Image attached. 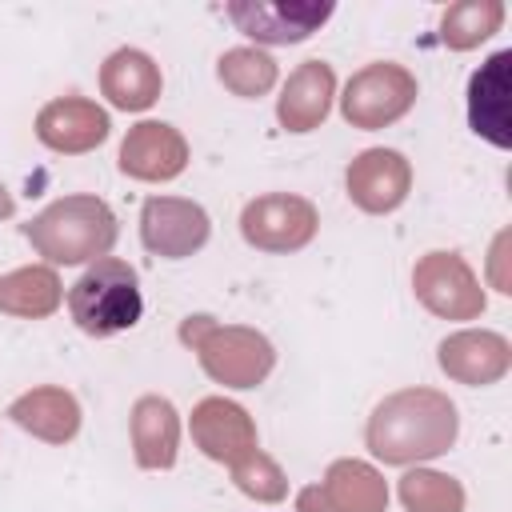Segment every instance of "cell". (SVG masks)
Returning a JSON list of instances; mask_svg holds the SVG:
<instances>
[{"mask_svg":"<svg viewBox=\"0 0 512 512\" xmlns=\"http://www.w3.org/2000/svg\"><path fill=\"white\" fill-rule=\"evenodd\" d=\"M456 428H460V420L444 392L404 388L376 404V412L368 420V448L384 464L432 460L452 448Z\"/></svg>","mask_w":512,"mask_h":512,"instance_id":"6da1fadb","label":"cell"},{"mask_svg":"<svg viewBox=\"0 0 512 512\" xmlns=\"http://www.w3.org/2000/svg\"><path fill=\"white\" fill-rule=\"evenodd\" d=\"M24 236L52 264L104 260L116 244V216L100 196H64L24 224Z\"/></svg>","mask_w":512,"mask_h":512,"instance_id":"7a4b0ae2","label":"cell"},{"mask_svg":"<svg viewBox=\"0 0 512 512\" xmlns=\"http://www.w3.org/2000/svg\"><path fill=\"white\" fill-rule=\"evenodd\" d=\"M180 340L200 356L204 372L224 388H256L276 364L268 336L240 324H216L212 316H188L180 324Z\"/></svg>","mask_w":512,"mask_h":512,"instance_id":"3957f363","label":"cell"},{"mask_svg":"<svg viewBox=\"0 0 512 512\" xmlns=\"http://www.w3.org/2000/svg\"><path fill=\"white\" fill-rule=\"evenodd\" d=\"M68 312L76 320L80 332L88 336H116L124 328H132L144 312L140 300V276L132 264L124 260H96L68 292Z\"/></svg>","mask_w":512,"mask_h":512,"instance_id":"277c9868","label":"cell"},{"mask_svg":"<svg viewBox=\"0 0 512 512\" xmlns=\"http://www.w3.org/2000/svg\"><path fill=\"white\" fill-rule=\"evenodd\" d=\"M412 104H416V76L392 60L360 68L340 96V112L356 128H384L400 120Z\"/></svg>","mask_w":512,"mask_h":512,"instance_id":"5b68a950","label":"cell"},{"mask_svg":"<svg viewBox=\"0 0 512 512\" xmlns=\"http://www.w3.org/2000/svg\"><path fill=\"white\" fill-rule=\"evenodd\" d=\"M316 228H320L316 208L304 196H288V192L260 196L240 216L244 240L260 252H296L316 236Z\"/></svg>","mask_w":512,"mask_h":512,"instance_id":"8992f818","label":"cell"},{"mask_svg":"<svg viewBox=\"0 0 512 512\" xmlns=\"http://www.w3.org/2000/svg\"><path fill=\"white\" fill-rule=\"evenodd\" d=\"M416 300L444 320H472L484 312V292L456 252H428L412 272Z\"/></svg>","mask_w":512,"mask_h":512,"instance_id":"52a82bcc","label":"cell"},{"mask_svg":"<svg viewBox=\"0 0 512 512\" xmlns=\"http://www.w3.org/2000/svg\"><path fill=\"white\" fill-rule=\"evenodd\" d=\"M140 240L164 260H184L208 240V212L180 196H152L140 208Z\"/></svg>","mask_w":512,"mask_h":512,"instance_id":"ba28073f","label":"cell"},{"mask_svg":"<svg viewBox=\"0 0 512 512\" xmlns=\"http://www.w3.org/2000/svg\"><path fill=\"white\" fill-rule=\"evenodd\" d=\"M232 24L260 40V44H300L308 40L328 16L332 4H268V0H232L228 4Z\"/></svg>","mask_w":512,"mask_h":512,"instance_id":"9c48e42d","label":"cell"},{"mask_svg":"<svg viewBox=\"0 0 512 512\" xmlns=\"http://www.w3.org/2000/svg\"><path fill=\"white\" fill-rule=\"evenodd\" d=\"M412 188V168L392 148H368L348 164V196L364 212H392Z\"/></svg>","mask_w":512,"mask_h":512,"instance_id":"30bf717a","label":"cell"},{"mask_svg":"<svg viewBox=\"0 0 512 512\" xmlns=\"http://www.w3.org/2000/svg\"><path fill=\"white\" fill-rule=\"evenodd\" d=\"M188 164V144L172 124L144 120L120 144V172L136 180H172Z\"/></svg>","mask_w":512,"mask_h":512,"instance_id":"8fae6325","label":"cell"},{"mask_svg":"<svg viewBox=\"0 0 512 512\" xmlns=\"http://www.w3.org/2000/svg\"><path fill=\"white\" fill-rule=\"evenodd\" d=\"M192 440L200 444L204 456L220 464H236L244 452L256 448V424L240 404L224 396H208L192 408Z\"/></svg>","mask_w":512,"mask_h":512,"instance_id":"7c38bea8","label":"cell"},{"mask_svg":"<svg viewBox=\"0 0 512 512\" xmlns=\"http://www.w3.org/2000/svg\"><path fill=\"white\" fill-rule=\"evenodd\" d=\"M36 136L52 148V152H92L96 144H104L108 136V112L92 100L80 96H64L40 108L36 116Z\"/></svg>","mask_w":512,"mask_h":512,"instance_id":"4fadbf2b","label":"cell"},{"mask_svg":"<svg viewBox=\"0 0 512 512\" xmlns=\"http://www.w3.org/2000/svg\"><path fill=\"white\" fill-rule=\"evenodd\" d=\"M508 64L512 52H496L480 72H472L468 80V124L476 136L492 140L496 148L512 144V128H508Z\"/></svg>","mask_w":512,"mask_h":512,"instance_id":"5bb4252c","label":"cell"},{"mask_svg":"<svg viewBox=\"0 0 512 512\" xmlns=\"http://www.w3.org/2000/svg\"><path fill=\"white\" fill-rule=\"evenodd\" d=\"M332 96H336V76H332V68H328L324 60H304V64L288 76V84H284V92H280V100H276V116H280V124H284L288 132H312V128L328 116Z\"/></svg>","mask_w":512,"mask_h":512,"instance_id":"9a60e30c","label":"cell"},{"mask_svg":"<svg viewBox=\"0 0 512 512\" xmlns=\"http://www.w3.org/2000/svg\"><path fill=\"white\" fill-rule=\"evenodd\" d=\"M512 348L496 332H456L440 344V368L460 384H492L508 372Z\"/></svg>","mask_w":512,"mask_h":512,"instance_id":"2e32d148","label":"cell"},{"mask_svg":"<svg viewBox=\"0 0 512 512\" xmlns=\"http://www.w3.org/2000/svg\"><path fill=\"white\" fill-rule=\"evenodd\" d=\"M100 92L124 112H144L160 96V68L140 48H120L100 68Z\"/></svg>","mask_w":512,"mask_h":512,"instance_id":"e0dca14e","label":"cell"},{"mask_svg":"<svg viewBox=\"0 0 512 512\" xmlns=\"http://www.w3.org/2000/svg\"><path fill=\"white\" fill-rule=\"evenodd\" d=\"M8 416L24 432H32L36 440H48V444H68L80 432V404L64 388H32L12 400Z\"/></svg>","mask_w":512,"mask_h":512,"instance_id":"ac0fdd59","label":"cell"},{"mask_svg":"<svg viewBox=\"0 0 512 512\" xmlns=\"http://www.w3.org/2000/svg\"><path fill=\"white\" fill-rule=\"evenodd\" d=\"M180 444V416L164 396H140L132 408V448L140 468H172Z\"/></svg>","mask_w":512,"mask_h":512,"instance_id":"d6986e66","label":"cell"},{"mask_svg":"<svg viewBox=\"0 0 512 512\" xmlns=\"http://www.w3.org/2000/svg\"><path fill=\"white\" fill-rule=\"evenodd\" d=\"M320 488L332 512H384L388 508V484L364 460H336L328 476L320 480Z\"/></svg>","mask_w":512,"mask_h":512,"instance_id":"ffe728a7","label":"cell"},{"mask_svg":"<svg viewBox=\"0 0 512 512\" xmlns=\"http://www.w3.org/2000/svg\"><path fill=\"white\" fill-rule=\"evenodd\" d=\"M60 308V280L48 264H28L0 276V312L40 320Z\"/></svg>","mask_w":512,"mask_h":512,"instance_id":"44dd1931","label":"cell"},{"mask_svg":"<svg viewBox=\"0 0 512 512\" xmlns=\"http://www.w3.org/2000/svg\"><path fill=\"white\" fill-rule=\"evenodd\" d=\"M504 20V4L500 0H460L444 12L440 20V40L456 52L476 48L480 40H488Z\"/></svg>","mask_w":512,"mask_h":512,"instance_id":"7402d4cb","label":"cell"},{"mask_svg":"<svg viewBox=\"0 0 512 512\" xmlns=\"http://www.w3.org/2000/svg\"><path fill=\"white\" fill-rule=\"evenodd\" d=\"M216 76L236 96H264L276 84V60L260 48H232L220 56Z\"/></svg>","mask_w":512,"mask_h":512,"instance_id":"603a6c76","label":"cell"},{"mask_svg":"<svg viewBox=\"0 0 512 512\" xmlns=\"http://www.w3.org/2000/svg\"><path fill=\"white\" fill-rule=\"evenodd\" d=\"M400 500L408 512H464V488L432 468H412L400 480Z\"/></svg>","mask_w":512,"mask_h":512,"instance_id":"cb8c5ba5","label":"cell"},{"mask_svg":"<svg viewBox=\"0 0 512 512\" xmlns=\"http://www.w3.org/2000/svg\"><path fill=\"white\" fill-rule=\"evenodd\" d=\"M232 480H236V488H240L244 496L264 500V504H276V500L288 496V476H284L280 464H276L268 452H260V448L244 452V456L232 464Z\"/></svg>","mask_w":512,"mask_h":512,"instance_id":"d4e9b609","label":"cell"},{"mask_svg":"<svg viewBox=\"0 0 512 512\" xmlns=\"http://www.w3.org/2000/svg\"><path fill=\"white\" fill-rule=\"evenodd\" d=\"M296 512H332V504H328L324 488L312 484V488H304V492L296 496Z\"/></svg>","mask_w":512,"mask_h":512,"instance_id":"484cf974","label":"cell"},{"mask_svg":"<svg viewBox=\"0 0 512 512\" xmlns=\"http://www.w3.org/2000/svg\"><path fill=\"white\" fill-rule=\"evenodd\" d=\"M504 244H508V236L496 240V248H492V268H496V284H500V292H512V288H508V276H504Z\"/></svg>","mask_w":512,"mask_h":512,"instance_id":"4316f807","label":"cell"},{"mask_svg":"<svg viewBox=\"0 0 512 512\" xmlns=\"http://www.w3.org/2000/svg\"><path fill=\"white\" fill-rule=\"evenodd\" d=\"M12 208H16V204H12V196L0 188V220H4V216H12Z\"/></svg>","mask_w":512,"mask_h":512,"instance_id":"83f0119b","label":"cell"}]
</instances>
